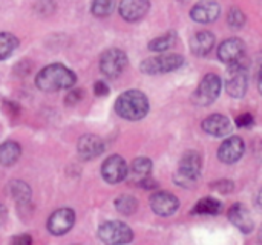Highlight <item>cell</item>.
I'll return each mask as SVG.
<instances>
[{
	"mask_svg": "<svg viewBox=\"0 0 262 245\" xmlns=\"http://www.w3.org/2000/svg\"><path fill=\"white\" fill-rule=\"evenodd\" d=\"M75 81H77L75 74L69 68L60 63H54L43 68L35 77V84L43 92H57L63 89H71L75 84Z\"/></svg>",
	"mask_w": 262,
	"mask_h": 245,
	"instance_id": "6da1fadb",
	"label": "cell"
},
{
	"mask_svg": "<svg viewBox=\"0 0 262 245\" xmlns=\"http://www.w3.org/2000/svg\"><path fill=\"white\" fill-rule=\"evenodd\" d=\"M115 112L129 121H138L149 112V100L141 91H126L115 101Z\"/></svg>",
	"mask_w": 262,
	"mask_h": 245,
	"instance_id": "7a4b0ae2",
	"label": "cell"
},
{
	"mask_svg": "<svg viewBox=\"0 0 262 245\" xmlns=\"http://www.w3.org/2000/svg\"><path fill=\"white\" fill-rule=\"evenodd\" d=\"M201 167H203V158L198 152L189 150L183 155L180 161V167L175 173V183L184 189L193 187L200 176H201Z\"/></svg>",
	"mask_w": 262,
	"mask_h": 245,
	"instance_id": "3957f363",
	"label": "cell"
},
{
	"mask_svg": "<svg viewBox=\"0 0 262 245\" xmlns=\"http://www.w3.org/2000/svg\"><path fill=\"white\" fill-rule=\"evenodd\" d=\"M98 238L106 245H126L134 239V232L124 222L107 221L100 226Z\"/></svg>",
	"mask_w": 262,
	"mask_h": 245,
	"instance_id": "277c9868",
	"label": "cell"
},
{
	"mask_svg": "<svg viewBox=\"0 0 262 245\" xmlns=\"http://www.w3.org/2000/svg\"><path fill=\"white\" fill-rule=\"evenodd\" d=\"M184 58L178 54H164L158 57H150L144 60L140 66L143 74L147 75H158V74H167L172 71H177L183 66Z\"/></svg>",
	"mask_w": 262,
	"mask_h": 245,
	"instance_id": "5b68a950",
	"label": "cell"
},
{
	"mask_svg": "<svg viewBox=\"0 0 262 245\" xmlns=\"http://www.w3.org/2000/svg\"><path fill=\"white\" fill-rule=\"evenodd\" d=\"M249 86V75L247 69L241 63H235L229 66L227 77H226V91L233 98H241L246 95Z\"/></svg>",
	"mask_w": 262,
	"mask_h": 245,
	"instance_id": "8992f818",
	"label": "cell"
},
{
	"mask_svg": "<svg viewBox=\"0 0 262 245\" xmlns=\"http://www.w3.org/2000/svg\"><path fill=\"white\" fill-rule=\"evenodd\" d=\"M221 78L216 74H207L201 83L198 84L196 91L193 92V101L198 106H209L212 104L221 92Z\"/></svg>",
	"mask_w": 262,
	"mask_h": 245,
	"instance_id": "52a82bcc",
	"label": "cell"
},
{
	"mask_svg": "<svg viewBox=\"0 0 262 245\" xmlns=\"http://www.w3.org/2000/svg\"><path fill=\"white\" fill-rule=\"evenodd\" d=\"M127 66V55L121 49H107L100 58V71L107 78H117Z\"/></svg>",
	"mask_w": 262,
	"mask_h": 245,
	"instance_id": "ba28073f",
	"label": "cell"
},
{
	"mask_svg": "<svg viewBox=\"0 0 262 245\" xmlns=\"http://www.w3.org/2000/svg\"><path fill=\"white\" fill-rule=\"evenodd\" d=\"M127 173H129L127 164H126V161L120 155L109 157L103 163V166H101L103 180L106 183H109V184H118V183H121L123 180L127 178Z\"/></svg>",
	"mask_w": 262,
	"mask_h": 245,
	"instance_id": "9c48e42d",
	"label": "cell"
},
{
	"mask_svg": "<svg viewBox=\"0 0 262 245\" xmlns=\"http://www.w3.org/2000/svg\"><path fill=\"white\" fill-rule=\"evenodd\" d=\"M244 52H246V44L241 38H236V37H232V38H227L224 40L220 48H218V57L223 63L226 64H235V63H239L241 58L244 57Z\"/></svg>",
	"mask_w": 262,
	"mask_h": 245,
	"instance_id": "30bf717a",
	"label": "cell"
},
{
	"mask_svg": "<svg viewBox=\"0 0 262 245\" xmlns=\"http://www.w3.org/2000/svg\"><path fill=\"white\" fill-rule=\"evenodd\" d=\"M74 222H75V215L71 209H58L49 216L48 230L55 236H61L72 229Z\"/></svg>",
	"mask_w": 262,
	"mask_h": 245,
	"instance_id": "8fae6325",
	"label": "cell"
},
{
	"mask_svg": "<svg viewBox=\"0 0 262 245\" xmlns=\"http://www.w3.org/2000/svg\"><path fill=\"white\" fill-rule=\"evenodd\" d=\"M150 207L158 216H170L180 209V201L169 192H157L150 196Z\"/></svg>",
	"mask_w": 262,
	"mask_h": 245,
	"instance_id": "7c38bea8",
	"label": "cell"
},
{
	"mask_svg": "<svg viewBox=\"0 0 262 245\" xmlns=\"http://www.w3.org/2000/svg\"><path fill=\"white\" fill-rule=\"evenodd\" d=\"M244 150H246V144H244L243 138L230 137L220 146L218 158H220V161H223L226 164H233L238 160H241V157L244 155Z\"/></svg>",
	"mask_w": 262,
	"mask_h": 245,
	"instance_id": "4fadbf2b",
	"label": "cell"
},
{
	"mask_svg": "<svg viewBox=\"0 0 262 245\" xmlns=\"http://www.w3.org/2000/svg\"><path fill=\"white\" fill-rule=\"evenodd\" d=\"M221 8L216 2L213 0H201L198 2L192 11H190V17L196 21V23H212L220 17Z\"/></svg>",
	"mask_w": 262,
	"mask_h": 245,
	"instance_id": "5bb4252c",
	"label": "cell"
},
{
	"mask_svg": "<svg viewBox=\"0 0 262 245\" xmlns=\"http://www.w3.org/2000/svg\"><path fill=\"white\" fill-rule=\"evenodd\" d=\"M149 0H121L118 11L126 21H138L149 12Z\"/></svg>",
	"mask_w": 262,
	"mask_h": 245,
	"instance_id": "9a60e30c",
	"label": "cell"
},
{
	"mask_svg": "<svg viewBox=\"0 0 262 245\" xmlns=\"http://www.w3.org/2000/svg\"><path fill=\"white\" fill-rule=\"evenodd\" d=\"M229 221L238 229L241 230L243 233H250L255 227V222H253V218L249 212V209L244 206V204H233L230 209H229Z\"/></svg>",
	"mask_w": 262,
	"mask_h": 245,
	"instance_id": "2e32d148",
	"label": "cell"
},
{
	"mask_svg": "<svg viewBox=\"0 0 262 245\" xmlns=\"http://www.w3.org/2000/svg\"><path fill=\"white\" fill-rule=\"evenodd\" d=\"M78 153L83 160H94L100 157L104 150V143L97 135H83L77 144Z\"/></svg>",
	"mask_w": 262,
	"mask_h": 245,
	"instance_id": "e0dca14e",
	"label": "cell"
},
{
	"mask_svg": "<svg viewBox=\"0 0 262 245\" xmlns=\"http://www.w3.org/2000/svg\"><path fill=\"white\" fill-rule=\"evenodd\" d=\"M203 130L212 137H226L232 132V123L227 117L213 114L203 121Z\"/></svg>",
	"mask_w": 262,
	"mask_h": 245,
	"instance_id": "ac0fdd59",
	"label": "cell"
},
{
	"mask_svg": "<svg viewBox=\"0 0 262 245\" xmlns=\"http://www.w3.org/2000/svg\"><path fill=\"white\" fill-rule=\"evenodd\" d=\"M215 46V35L210 31H200L190 40V49L195 55L204 57Z\"/></svg>",
	"mask_w": 262,
	"mask_h": 245,
	"instance_id": "d6986e66",
	"label": "cell"
},
{
	"mask_svg": "<svg viewBox=\"0 0 262 245\" xmlns=\"http://www.w3.org/2000/svg\"><path fill=\"white\" fill-rule=\"evenodd\" d=\"M152 169H154L152 161L149 158H146V157H140V158L134 160L132 166H130V172L127 173V176H130L132 183L140 184L143 180L149 178Z\"/></svg>",
	"mask_w": 262,
	"mask_h": 245,
	"instance_id": "ffe728a7",
	"label": "cell"
},
{
	"mask_svg": "<svg viewBox=\"0 0 262 245\" xmlns=\"http://www.w3.org/2000/svg\"><path fill=\"white\" fill-rule=\"evenodd\" d=\"M20 153H21V149H20L18 143L5 141L3 144H0V164L2 166H12L20 158Z\"/></svg>",
	"mask_w": 262,
	"mask_h": 245,
	"instance_id": "44dd1931",
	"label": "cell"
},
{
	"mask_svg": "<svg viewBox=\"0 0 262 245\" xmlns=\"http://www.w3.org/2000/svg\"><path fill=\"white\" fill-rule=\"evenodd\" d=\"M223 209V204L215 198H203L198 201L192 210L193 215H218Z\"/></svg>",
	"mask_w": 262,
	"mask_h": 245,
	"instance_id": "7402d4cb",
	"label": "cell"
},
{
	"mask_svg": "<svg viewBox=\"0 0 262 245\" xmlns=\"http://www.w3.org/2000/svg\"><path fill=\"white\" fill-rule=\"evenodd\" d=\"M18 46V38L9 32H0V60H6Z\"/></svg>",
	"mask_w": 262,
	"mask_h": 245,
	"instance_id": "603a6c76",
	"label": "cell"
},
{
	"mask_svg": "<svg viewBox=\"0 0 262 245\" xmlns=\"http://www.w3.org/2000/svg\"><path fill=\"white\" fill-rule=\"evenodd\" d=\"M177 41V34L175 32H167L161 37L154 38L149 43V49L154 52H166L167 49H170L173 46V43Z\"/></svg>",
	"mask_w": 262,
	"mask_h": 245,
	"instance_id": "cb8c5ba5",
	"label": "cell"
},
{
	"mask_svg": "<svg viewBox=\"0 0 262 245\" xmlns=\"http://www.w3.org/2000/svg\"><path fill=\"white\" fill-rule=\"evenodd\" d=\"M11 193L14 196V199L18 203V204H28L29 203V198H31V190L29 187L21 183V181H12L11 183Z\"/></svg>",
	"mask_w": 262,
	"mask_h": 245,
	"instance_id": "d4e9b609",
	"label": "cell"
},
{
	"mask_svg": "<svg viewBox=\"0 0 262 245\" xmlns=\"http://www.w3.org/2000/svg\"><path fill=\"white\" fill-rule=\"evenodd\" d=\"M137 207H138V203L134 196H129V195H123L120 198L115 199V209L123 213V215H132L137 212Z\"/></svg>",
	"mask_w": 262,
	"mask_h": 245,
	"instance_id": "484cf974",
	"label": "cell"
},
{
	"mask_svg": "<svg viewBox=\"0 0 262 245\" xmlns=\"http://www.w3.org/2000/svg\"><path fill=\"white\" fill-rule=\"evenodd\" d=\"M115 8V0H94L91 11L95 17H106L112 14Z\"/></svg>",
	"mask_w": 262,
	"mask_h": 245,
	"instance_id": "4316f807",
	"label": "cell"
},
{
	"mask_svg": "<svg viewBox=\"0 0 262 245\" xmlns=\"http://www.w3.org/2000/svg\"><path fill=\"white\" fill-rule=\"evenodd\" d=\"M227 23L233 29H239L246 23V15L239 8H232L227 14Z\"/></svg>",
	"mask_w": 262,
	"mask_h": 245,
	"instance_id": "83f0119b",
	"label": "cell"
},
{
	"mask_svg": "<svg viewBox=\"0 0 262 245\" xmlns=\"http://www.w3.org/2000/svg\"><path fill=\"white\" fill-rule=\"evenodd\" d=\"M83 98V91L81 89H72L68 95H66V104H77L78 101H81Z\"/></svg>",
	"mask_w": 262,
	"mask_h": 245,
	"instance_id": "f1b7e54d",
	"label": "cell"
},
{
	"mask_svg": "<svg viewBox=\"0 0 262 245\" xmlns=\"http://www.w3.org/2000/svg\"><path fill=\"white\" fill-rule=\"evenodd\" d=\"M253 115L252 114H249V112H246V114H241L238 118H236V126L238 127H250L252 124H253Z\"/></svg>",
	"mask_w": 262,
	"mask_h": 245,
	"instance_id": "f546056e",
	"label": "cell"
},
{
	"mask_svg": "<svg viewBox=\"0 0 262 245\" xmlns=\"http://www.w3.org/2000/svg\"><path fill=\"white\" fill-rule=\"evenodd\" d=\"M210 187L221 192V193H229L233 190V183L232 181H218V183H213Z\"/></svg>",
	"mask_w": 262,
	"mask_h": 245,
	"instance_id": "4dcf8cb0",
	"label": "cell"
},
{
	"mask_svg": "<svg viewBox=\"0 0 262 245\" xmlns=\"http://www.w3.org/2000/svg\"><path fill=\"white\" fill-rule=\"evenodd\" d=\"M94 92H95V95L97 97H106L107 94H109V86L104 83V81H95V84H94Z\"/></svg>",
	"mask_w": 262,
	"mask_h": 245,
	"instance_id": "1f68e13d",
	"label": "cell"
},
{
	"mask_svg": "<svg viewBox=\"0 0 262 245\" xmlns=\"http://www.w3.org/2000/svg\"><path fill=\"white\" fill-rule=\"evenodd\" d=\"M32 244V238L29 235H18L12 239L11 245H31Z\"/></svg>",
	"mask_w": 262,
	"mask_h": 245,
	"instance_id": "d6a6232c",
	"label": "cell"
},
{
	"mask_svg": "<svg viewBox=\"0 0 262 245\" xmlns=\"http://www.w3.org/2000/svg\"><path fill=\"white\" fill-rule=\"evenodd\" d=\"M6 215H8V213H6V209L0 204V226L6 221Z\"/></svg>",
	"mask_w": 262,
	"mask_h": 245,
	"instance_id": "836d02e7",
	"label": "cell"
},
{
	"mask_svg": "<svg viewBox=\"0 0 262 245\" xmlns=\"http://www.w3.org/2000/svg\"><path fill=\"white\" fill-rule=\"evenodd\" d=\"M258 207L262 210V189L261 192H259V195H258Z\"/></svg>",
	"mask_w": 262,
	"mask_h": 245,
	"instance_id": "e575fe53",
	"label": "cell"
},
{
	"mask_svg": "<svg viewBox=\"0 0 262 245\" xmlns=\"http://www.w3.org/2000/svg\"><path fill=\"white\" fill-rule=\"evenodd\" d=\"M259 92H261V95H262V68H261V72H259Z\"/></svg>",
	"mask_w": 262,
	"mask_h": 245,
	"instance_id": "d590c367",
	"label": "cell"
},
{
	"mask_svg": "<svg viewBox=\"0 0 262 245\" xmlns=\"http://www.w3.org/2000/svg\"><path fill=\"white\" fill-rule=\"evenodd\" d=\"M259 239H261V242H262V230H261V235H259Z\"/></svg>",
	"mask_w": 262,
	"mask_h": 245,
	"instance_id": "8d00e7d4",
	"label": "cell"
}]
</instances>
